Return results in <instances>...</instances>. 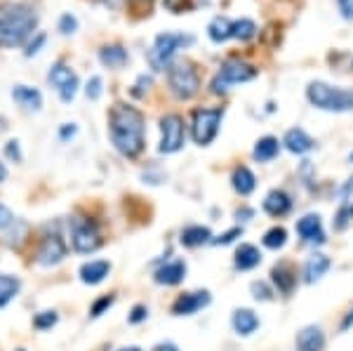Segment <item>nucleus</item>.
I'll return each mask as SVG.
<instances>
[{
    "label": "nucleus",
    "mask_w": 353,
    "mask_h": 351,
    "mask_svg": "<svg viewBox=\"0 0 353 351\" xmlns=\"http://www.w3.org/2000/svg\"><path fill=\"white\" fill-rule=\"evenodd\" d=\"M144 113L130 104H113L109 111V134L118 154L137 158L144 151Z\"/></svg>",
    "instance_id": "1"
},
{
    "label": "nucleus",
    "mask_w": 353,
    "mask_h": 351,
    "mask_svg": "<svg viewBox=\"0 0 353 351\" xmlns=\"http://www.w3.org/2000/svg\"><path fill=\"white\" fill-rule=\"evenodd\" d=\"M38 14L19 0L0 3V48H19L36 33Z\"/></svg>",
    "instance_id": "2"
},
{
    "label": "nucleus",
    "mask_w": 353,
    "mask_h": 351,
    "mask_svg": "<svg viewBox=\"0 0 353 351\" xmlns=\"http://www.w3.org/2000/svg\"><path fill=\"white\" fill-rule=\"evenodd\" d=\"M306 97L316 109L323 111H334V113H344V111H353V90L346 88H332L327 83H311L306 88Z\"/></svg>",
    "instance_id": "3"
},
{
    "label": "nucleus",
    "mask_w": 353,
    "mask_h": 351,
    "mask_svg": "<svg viewBox=\"0 0 353 351\" xmlns=\"http://www.w3.org/2000/svg\"><path fill=\"white\" fill-rule=\"evenodd\" d=\"M168 85L176 99H191L201 90V76L191 61H176L168 69Z\"/></svg>",
    "instance_id": "4"
},
{
    "label": "nucleus",
    "mask_w": 353,
    "mask_h": 351,
    "mask_svg": "<svg viewBox=\"0 0 353 351\" xmlns=\"http://www.w3.org/2000/svg\"><path fill=\"white\" fill-rule=\"evenodd\" d=\"M193 43L191 36H184V33H161V36L153 41V48L149 50V64L153 71H165L172 66V59L176 54V50L181 45Z\"/></svg>",
    "instance_id": "5"
},
{
    "label": "nucleus",
    "mask_w": 353,
    "mask_h": 351,
    "mask_svg": "<svg viewBox=\"0 0 353 351\" xmlns=\"http://www.w3.org/2000/svg\"><path fill=\"white\" fill-rule=\"evenodd\" d=\"M68 231H71V245L76 252L90 254L101 248V234L99 226L88 217H71L68 219Z\"/></svg>",
    "instance_id": "6"
},
{
    "label": "nucleus",
    "mask_w": 353,
    "mask_h": 351,
    "mask_svg": "<svg viewBox=\"0 0 353 351\" xmlns=\"http://www.w3.org/2000/svg\"><path fill=\"white\" fill-rule=\"evenodd\" d=\"M221 118H224V109H198L193 111L191 121V137L198 146H210L214 141L221 126Z\"/></svg>",
    "instance_id": "7"
},
{
    "label": "nucleus",
    "mask_w": 353,
    "mask_h": 351,
    "mask_svg": "<svg viewBox=\"0 0 353 351\" xmlns=\"http://www.w3.org/2000/svg\"><path fill=\"white\" fill-rule=\"evenodd\" d=\"M257 76V69L250 64H245L241 59H229L221 64V69L217 71V76L212 78V92L214 94H224L226 90H231V85H241L248 83Z\"/></svg>",
    "instance_id": "8"
},
{
    "label": "nucleus",
    "mask_w": 353,
    "mask_h": 351,
    "mask_svg": "<svg viewBox=\"0 0 353 351\" xmlns=\"http://www.w3.org/2000/svg\"><path fill=\"white\" fill-rule=\"evenodd\" d=\"M186 126L179 113H168L161 121V154H176L184 146Z\"/></svg>",
    "instance_id": "9"
},
{
    "label": "nucleus",
    "mask_w": 353,
    "mask_h": 351,
    "mask_svg": "<svg viewBox=\"0 0 353 351\" xmlns=\"http://www.w3.org/2000/svg\"><path fill=\"white\" fill-rule=\"evenodd\" d=\"M48 83L57 90V94H59V99L64 101V104H71L73 97H76V92H78L76 71H71V66L61 64V61H57V64L50 66Z\"/></svg>",
    "instance_id": "10"
},
{
    "label": "nucleus",
    "mask_w": 353,
    "mask_h": 351,
    "mask_svg": "<svg viewBox=\"0 0 353 351\" xmlns=\"http://www.w3.org/2000/svg\"><path fill=\"white\" fill-rule=\"evenodd\" d=\"M66 257V243L59 234H48L41 239V245H38L36 252V262L41 267H54L61 259Z\"/></svg>",
    "instance_id": "11"
},
{
    "label": "nucleus",
    "mask_w": 353,
    "mask_h": 351,
    "mask_svg": "<svg viewBox=\"0 0 353 351\" xmlns=\"http://www.w3.org/2000/svg\"><path fill=\"white\" fill-rule=\"evenodd\" d=\"M212 302L208 290H196V292H184L172 302V314L174 316H193L201 309H205Z\"/></svg>",
    "instance_id": "12"
},
{
    "label": "nucleus",
    "mask_w": 353,
    "mask_h": 351,
    "mask_svg": "<svg viewBox=\"0 0 353 351\" xmlns=\"http://www.w3.org/2000/svg\"><path fill=\"white\" fill-rule=\"evenodd\" d=\"M153 279L161 285H179L186 279V262L184 259H170V262H165L163 267L156 269Z\"/></svg>",
    "instance_id": "13"
},
{
    "label": "nucleus",
    "mask_w": 353,
    "mask_h": 351,
    "mask_svg": "<svg viewBox=\"0 0 353 351\" xmlns=\"http://www.w3.org/2000/svg\"><path fill=\"white\" fill-rule=\"evenodd\" d=\"M111 274V262L109 259H92V262H85L78 276L85 285H99L101 281H106V276Z\"/></svg>",
    "instance_id": "14"
},
{
    "label": "nucleus",
    "mask_w": 353,
    "mask_h": 351,
    "mask_svg": "<svg viewBox=\"0 0 353 351\" xmlns=\"http://www.w3.org/2000/svg\"><path fill=\"white\" fill-rule=\"evenodd\" d=\"M271 281H273V285L278 288V292L290 295V292L294 290V285H297V271L292 269V264L281 262L271 269Z\"/></svg>",
    "instance_id": "15"
},
{
    "label": "nucleus",
    "mask_w": 353,
    "mask_h": 351,
    "mask_svg": "<svg viewBox=\"0 0 353 351\" xmlns=\"http://www.w3.org/2000/svg\"><path fill=\"white\" fill-rule=\"evenodd\" d=\"M231 325H233V330H236V335L250 337L259 328V319L252 309H236L231 316Z\"/></svg>",
    "instance_id": "16"
},
{
    "label": "nucleus",
    "mask_w": 353,
    "mask_h": 351,
    "mask_svg": "<svg viewBox=\"0 0 353 351\" xmlns=\"http://www.w3.org/2000/svg\"><path fill=\"white\" fill-rule=\"evenodd\" d=\"M325 349V335L318 325H306L297 335V351H323Z\"/></svg>",
    "instance_id": "17"
},
{
    "label": "nucleus",
    "mask_w": 353,
    "mask_h": 351,
    "mask_svg": "<svg viewBox=\"0 0 353 351\" xmlns=\"http://www.w3.org/2000/svg\"><path fill=\"white\" fill-rule=\"evenodd\" d=\"M297 234L309 243H323L325 234H323V222L318 214H306L297 222Z\"/></svg>",
    "instance_id": "18"
},
{
    "label": "nucleus",
    "mask_w": 353,
    "mask_h": 351,
    "mask_svg": "<svg viewBox=\"0 0 353 351\" xmlns=\"http://www.w3.org/2000/svg\"><path fill=\"white\" fill-rule=\"evenodd\" d=\"M259 262H261L259 248H254L252 243H241V245H238L236 259H233L238 271H252L254 267H259Z\"/></svg>",
    "instance_id": "19"
},
{
    "label": "nucleus",
    "mask_w": 353,
    "mask_h": 351,
    "mask_svg": "<svg viewBox=\"0 0 353 351\" xmlns=\"http://www.w3.org/2000/svg\"><path fill=\"white\" fill-rule=\"evenodd\" d=\"M283 144H285L288 151H292V154H306V151H311L313 146H316V141H313L309 134L304 132L301 128H292L285 132V137H283Z\"/></svg>",
    "instance_id": "20"
},
{
    "label": "nucleus",
    "mask_w": 353,
    "mask_h": 351,
    "mask_svg": "<svg viewBox=\"0 0 353 351\" xmlns=\"http://www.w3.org/2000/svg\"><path fill=\"white\" fill-rule=\"evenodd\" d=\"M179 241L184 248H201L205 243H212V231H210L208 226L191 224V226H186V229H181Z\"/></svg>",
    "instance_id": "21"
},
{
    "label": "nucleus",
    "mask_w": 353,
    "mask_h": 351,
    "mask_svg": "<svg viewBox=\"0 0 353 351\" xmlns=\"http://www.w3.org/2000/svg\"><path fill=\"white\" fill-rule=\"evenodd\" d=\"M12 99L28 111H41L43 109V94L38 92L36 88H28V85H17V88L12 90Z\"/></svg>",
    "instance_id": "22"
},
{
    "label": "nucleus",
    "mask_w": 353,
    "mask_h": 351,
    "mask_svg": "<svg viewBox=\"0 0 353 351\" xmlns=\"http://www.w3.org/2000/svg\"><path fill=\"white\" fill-rule=\"evenodd\" d=\"M264 210L271 214V217H285V214L292 210V201L285 191L273 189L269 196L264 198Z\"/></svg>",
    "instance_id": "23"
},
{
    "label": "nucleus",
    "mask_w": 353,
    "mask_h": 351,
    "mask_svg": "<svg viewBox=\"0 0 353 351\" xmlns=\"http://www.w3.org/2000/svg\"><path fill=\"white\" fill-rule=\"evenodd\" d=\"M327 269H330V257H325L323 252L311 254V257L306 259V264H304V281L306 283L321 281L323 276L327 274Z\"/></svg>",
    "instance_id": "24"
},
{
    "label": "nucleus",
    "mask_w": 353,
    "mask_h": 351,
    "mask_svg": "<svg viewBox=\"0 0 353 351\" xmlns=\"http://www.w3.org/2000/svg\"><path fill=\"white\" fill-rule=\"evenodd\" d=\"M231 184H233V189H236V194H241V196H250L254 191V186H257V179H254V174H252V170L250 168H236L233 170V177H231Z\"/></svg>",
    "instance_id": "25"
},
{
    "label": "nucleus",
    "mask_w": 353,
    "mask_h": 351,
    "mask_svg": "<svg viewBox=\"0 0 353 351\" xmlns=\"http://www.w3.org/2000/svg\"><path fill=\"white\" fill-rule=\"evenodd\" d=\"M99 61L109 69H121V66L128 64V50L121 48V45H104L99 50Z\"/></svg>",
    "instance_id": "26"
},
{
    "label": "nucleus",
    "mask_w": 353,
    "mask_h": 351,
    "mask_svg": "<svg viewBox=\"0 0 353 351\" xmlns=\"http://www.w3.org/2000/svg\"><path fill=\"white\" fill-rule=\"evenodd\" d=\"M21 281L12 274H0V309L8 307L12 299L19 295Z\"/></svg>",
    "instance_id": "27"
},
{
    "label": "nucleus",
    "mask_w": 353,
    "mask_h": 351,
    "mask_svg": "<svg viewBox=\"0 0 353 351\" xmlns=\"http://www.w3.org/2000/svg\"><path fill=\"white\" fill-rule=\"evenodd\" d=\"M278 151H281V141L276 137H261L257 144H254L252 156L257 158L259 163H269L278 156Z\"/></svg>",
    "instance_id": "28"
},
{
    "label": "nucleus",
    "mask_w": 353,
    "mask_h": 351,
    "mask_svg": "<svg viewBox=\"0 0 353 351\" xmlns=\"http://www.w3.org/2000/svg\"><path fill=\"white\" fill-rule=\"evenodd\" d=\"M231 24L233 21H229L226 17H214L212 21H210L208 26V36L212 38L214 43H224L231 38Z\"/></svg>",
    "instance_id": "29"
},
{
    "label": "nucleus",
    "mask_w": 353,
    "mask_h": 351,
    "mask_svg": "<svg viewBox=\"0 0 353 351\" xmlns=\"http://www.w3.org/2000/svg\"><path fill=\"white\" fill-rule=\"evenodd\" d=\"M254 33H257V26H254L252 19H238L231 24V38H238V41H250V38H254Z\"/></svg>",
    "instance_id": "30"
},
{
    "label": "nucleus",
    "mask_w": 353,
    "mask_h": 351,
    "mask_svg": "<svg viewBox=\"0 0 353 351\" xmlns=\"http://www.w3.org/2000/svg\"><path fill=\"white\" fill-rule=\"evenodd\" d=\"M264 248H269V250H281L283 245L288 243V231L283 229V226H273L264 234Z\"/></svg>",
    "instance_id": "31"
},
{
    "label": "nucleus",
    "mask_w": 353,
    "mask_h": 351,
    "mask_svg": "<svg viewBox=\"0 0 353 351\" xmlns=\"http://www.w3.org/2000/svg\"><path fill=\"white\" fill-rule=\"evenodd\" d=\"M59 323V314H57L54 309H45V311H38L36 316H33V328L36 330H52V328Z\"/></svg>",
    "instance_id": "32"
},
{
    "label": "nucleus",
    "mask_w": 353,
    "mask_h": 351,
    "mask_svg": "<svg viewBox=\"0 0 353 351\" xmlns=\"http://www.w3.org/2000/svg\"><path fill=\"white\" fill-rule=\"evenodd\" d=\"M113 302H116V295H101L97 297L92 302V307H90V316L92 319H99V316H104L106 311L113 307Z\"/></svg>",
    "instance_id": "33"
},
{
    "label": "nucleus",
    "mask_w": 353,
    "mask_h": 351,
    "mask_svg": "<svg viewBox=\"0 0 353 351\" xmlns=\"http://www.w3.org/2000/svg\"><path fill=\"white\" fill-rule=\"evenodd\" d=\"M104 81H101V76H92L88 81V85H85V94H88V99H92V101H97L101 97V92H104Z\"/></svg>",
    "instance_id": "34"
},
{
    "label": "nucleus",
    "mask_w": 353,
    "mask_h": 351,
    "mask_svg": "<svg viewBox=\"0 0 353 351\" xmlns=\"http://www.w3.org/2000/svg\"><path fill=\"white\" fill-rule=\"evenodd\" d=\"M14 224H17L14 212L10 210V208L5 205V203H0V231H10Z\"/></svg>",
    "instance_id": "35"
},
{
    "label": "nucleus",
    "mask_w": 353,
    "mask_h": 351,
    "mask_svg": "<svg viewBox=\"0 0 353 351\" xmlns=\"http://www.w3.org/2000/svg\"><path fill=\"white\" fill-rule=\"evenodd\" d=\"M241 236H243L241 226H233V229L224 231V234L217 236V239H212V245H229V243H233L236 239H241Z\"/></svg>",
    "instance_id": "36"
},
{
    "label": "nucleus",
    "mask_w": 353,
    "mask_h": 351,
    "mask_svg": "<svg viewBox=\"0 0 353 351\" xmlns=\"http://www.w3.org/2000/svg\"><path fill=\"white\" fill-rule=\"evenodd\" d=\"M149 319V309L144 307V304H134L132 311H130V316H128V321L132 325H139V323H144V321Z\"/></svg>",
    "instance_id": "37"
},
{
    "label": "nucleus",
    "mask_w": 353,
    "mask_h": 351,
    "mask_svg": "<svg viewBox=\"0 0 353 351\" xmlns=\"http://www.w3.org/2000/svg\"><path fill=\"white\" fill-rule=\"evenodd\" d=\"M76 28H78V19H76V17H73L71 12L61 14V19H59V31L64 33V36H68V33H76Z\"/></svg>",
    "instance_id": "38"
},
{
    "label": "nucleus",
    "mask_w": 353,
    "mask_h": 351,
    "mask_svg": "<svg viewBox=\"0 0 353 351\" xmlns=\"http://www.w3.org/2000/svg\"><path fill=\"white\" fill-rule=\"evenodd\" d=\"M5 154H8L10 161H14V163H21V149H19V141L17 139H10L8 144H5Z\"/></svg>",
    "instance_id": "39"
},
{
    "label": "nucleus",
    "mask_w": 353,
    "mask_h": 351,
    "mask_svg": "<svg viewBox=\"0 0 353 351\" xmlns=\"http://www.w3.org/2000/svg\"><path fill=\"white\" fill-rule=\"evenodd\" d=\"M165 8L172 10L174 14H181L184 10H189V0H163Z\"/></svg>",
    "instance_id": "40"
},
{
    "label": "nucleus",
    "mask_w": 353,
    "mask_h": 351,
    "mask_svg": "<svg viewBox=\"0 0 353 351\" xmlns=\"http://www.w3.org/2000/svg\"><path fill=\"white\" fill-rule=\"evenodd\" d=\"M76 132H78L76 123H64V126L59 128V139H61V141H68V139L76 137Z\"/></svg>",
    "instance_id": "41"
},
{
    "label": "nucleus",
    "mask_w": 353,
    "mask_h": 351,
    "mask_svg": "<svg viewBox=\"0 0 353 351\" xmlns=\"http://www.w3.org/2000/svg\"><path fill=\"white\" fill-rule=\"evenodd\" d=\"M43 43H45V33H36V38H33V41L26 45V57L36 54L38 50L43 48Z\"/></svg>",
    "instance_id": "42"
},
{
    "label": "nucleus",
    "mask_w": 353,
    "mask_h": 351,
    "mask_svg": "<svg viewBox=\"0 0 353 351\" xmlns=\"http://www.w3.org/2000/svg\"><path fill=\"white\" fill-rule=\"evenodd\" d=\"M252 295L254 299H271V290L266 288V283H252Z\"/></svg>",
    "instance_id": "43"
},
{
    "label": "nucleus",
    "mask_w": 353,
    "mask_h": 351,
    "mask_svg": "<svg viewBox=\"0 0 353 351\" xmlns=\"http://www.w3.org/2000/svg\"><path fill=\"white\" fill-rule=\"evenodd\" d=\"M134 94H137V97H141V94H144V92H149V88H151V78L149 76H139V78H137V85H134Z\"/></svg>",
    "instance_id": "44"
},
{
    "label": "nucleus",
    "mask_w": 353,
    "mask_h": 351,
    "mask_svg": "<svg viewBox=\"0 0 353 351\" xmlns=\"http://www.w3.org/2000/svg\"><path fill=\"white\" fill-rule=\"evenodd\" d=\"M337 5L344 19H353V0H337Z\"/></svg>",
    "instance_id": "45"
},
{
    "label": "nucleus",
    "mask_w": 353,
    "mask_h": 351,
    "mask_svg": "<svg viewBox=\"0 0 353 351\" xmlns=\"http://www.w3.org/2000/svg\"><path fill=\"white\" fill-rule=\"evenodd\" d=\"M151 351H179V349H176V344L172 342H165V344H156Z\"/></svg>",
    "instance_id": "46"
},
{
    "label": "nucleus",
    "mask_w": 353,
    "mask_h": 351,
    "mask_svg": "<svg viewBox=\"0 0 353 351\" xmlns=\"http://www.w3.org/2000/svg\"><path fill=\"white\" fill-rule=\"evenodd\" d=\"M351 325H353V307H351L349 314L344 316V321H341V330H349Z\"/></svg>",
    "instance_id": "47"
},
{
    "label": "nucleus",
    "mask_w": 353,
    "mask_h": 351,
    "mask_svg": "<svg viewBox=\"0 0 353 351\" xmlns=\"http://www.w3.org/2000/svg\"><path fill=\"white\" fill-rule=\"evenodd\" d=\"M252 214H254L252 210H248V208H243V210H238V212H236V217H238V219H241V217H243V219H250V217H252Z\"/></svg>",
    "instance_id": "48"
},
{
    "label": "nucleus",
    "mask_w": 353,
    "mask_h": 351,
    "mask_svg": "<svg viewBox=\"0 0 353 351\" xmlns=\"http://www.w3.org/2000/svg\"><path fill=\"white\" fill-rule=\"evenodd\" d=\"M8 179V168H5V163H0V184Z\"/></svg>",
    "instance_id": "49"
},
{
    "label": "nucleus",
    "mask_w": 353,
    "mask_h": 351,
    "mask_svg": "<svg viewBox=\"0 0 353 351\" xmlns=\"http://www.w3.org/2000/svg\"><path fill=\"white\" fill-rule=\"evenodd\" d=\"M121 3H123V0H106V5H111V8H118Z\"/></svg>",
    "instance_id": "50"
},
{
    "label": "nucleus",
    "mask_w": 353,
    "mask_h": 351,
    "mask_svg": "<svg viewBox=\"0 0 353 351\" xmlns=\"http://www.w3.org/2000/svg\"><path fill=\"white\" fill-rule=\"evenodd\" d=\"M118 351H141L139 347H123V349H118Z\"/></svg>",
    "instance_id": "51"
},
{
    "label": "nucleus",
    "mask_w": 353,
    "mask_h": 351,
    "mask_svg": "<svg viewBox=\"0 0 353 351\" xmlns=\"http://www.w3.org/2000/svg\"><path fill=\"white\" fill-rule=\"evenodd\" d=\"M349 214H351V217H353V205H351V210H349Z\"/></svg>",
    "instance_id": "52"
},
{
    "label": "nucleus",
    "mask_w": 353,
    "mask_h": 351,
    "mask_svg": "<svg viewBox=\"0 0 353 351\" xmlns=\"http://www.w3.org/2000/svg\"><path fill=\"white\" fill-rule=\"evenodd\" d=\"M17 351H26V349H17Z\"/></svg>",
    "instance_id": "53"
},
{
    "label": "nucleus",
    "mask_w": 353,
    "mask_h": 351,
    "mask_svg": "<svg viewBox=\"0 0 353 351\" xmlns=\"http://www.w3.org/2000/svg\"><path fill=\"white\" fill-rule=\"evenodd\" d=\"M351 161H353V154H351Z\"/></svg>",
    "instance_id": "54"
}]
</instances>
